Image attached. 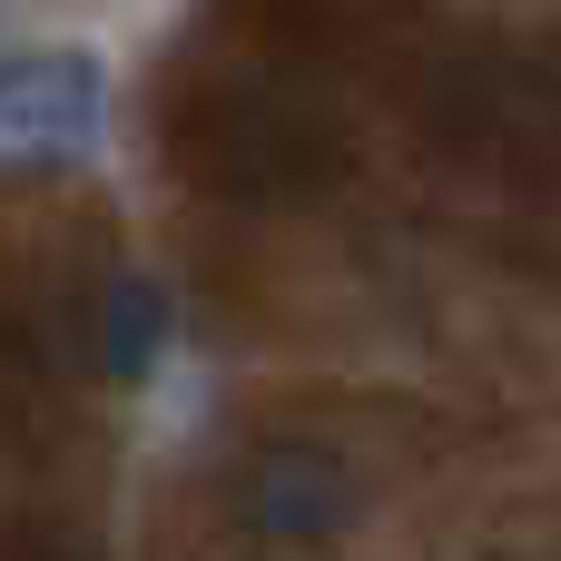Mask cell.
<instances>
[{"instance_id": "cell-3", "label": "cell", "mask_w": 561, "mask_h": 561, "mask_svg": "<svg viewBox=\"0 0 561 561\" xmlns=\"http://www.w3.org/2000/svg\"><path fill=\"white\" fill-rule=\"evenodd\" d=\"M237 523L266 533V542H335L355 523V473L325 444L276 434V444H256L237 463Z\"/></svg>"}, {"instance_id": "cell-5", "label": "cell", "mask_w": 561, "mask_h": 561, "mask_svg": "<svg viewBox=\"0 0 561 561\" xmlns=\"http://www.w3.org/2000/svg\"><path fill=\"white\" fill-rule=\"evenodd\" d=\"M158 345H168V296H158V276L118 266L108 296H99V365L108 375H148Z\"/></svg>"}, {"instance_id": "cell-1", "label": "cell", "mask_w": 561, "mask_h": 561, "mask_svg": "<svg viewBox=\"0 0 561 561\" xmlns=\"http://www.w3.org/2000/svg\"><path fill=\"white\" fill-rule=\"evenodd\" d=\"M168 138H178V168H187L197 187L237 197V207H316V197H335V187L355 178L345 118L316 108V99L286 89V79H256V69L207 79V89L178 108Z\"/></svg>"}, {"instance_id": "cell-4", "label": "cell", "mask_w": 561, "mask_h": 561, "mask_svg": "<svg viewBox=\"0 0 561 561\" xmlns=\"http://www.w3.org/2000/svg\"><path fill=\"white\" fill-rule=\"evenodd\" d=\"M108 118V79L79 49L0 59V148H89Z\"/></svg>"}, {"instance_id": "cell-6", "label": "cell", "mask_w": 561, "mask_h": 561, "mask_svg": "<svg viewBox=\"0 0 561 561\" xmlns=\"http://www.w3.org/2000/svg\"><path fill=\"white\" fill-rule=\"evenodd\" d=\"M0 561H69V552H0Z\"/></svg>"}, {"instance_id": "cell-2", "label": "cell", "mask_w": 561, "mask_h": 561, "mask_svg": "<svg viewBox=\"0 0 561 561\" xmlns=\"http://www.w3.org/2000/svg\"><path fill=\"white\" fill-rule=\"evenodd\" d=\"M424 148H444L473 178L561 187V59L542 49H444L414 89Z\"/></svg>"}]
</instances>
